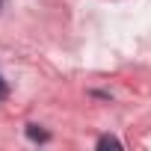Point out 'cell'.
<instances>
[{
    "instance_id": "cell-1",
    "label": "cell",
    "mask_w": 151,
    "mask_h": 151,
    "mask_svg": "<svg viewBox=\"0 0 151 151\" xmlns=\"http://www.w3.org/2000/svg\"><path fill=\"white\" fill-rule=\"evenodd\" d=\"M27 136H30L33 142H47V133L39 130V124H27Z\"/></svg>"
},
{
    "instance_id": "cell-2",
    "label": "cell",
    "mask_w": 151,
    "mask_h": 151,
    "mask_svg": "<svg viewBox=\"0 0 151 151\" xmlns=\"http://www.w3.org/2000/svg\"><path fill=\"white\" fill-rule=\"evenodd\" d=\"M119 145H122V142H119L116 136H101V139H98V148H119Z\"/></svg>"
},
{
    "instance_id": "cell-3",
    "label": "cell",
    "mask_w": 151,
    "mask_h": 151,
    "mask_svg": "<svg viewBox=\"0 0 151 151\" xmlns=\"http://www.w3.org/2000/svg\"><path fill=\"white\" fill-rule=\"evenodd\" d=\"M6 95H9V86H6V80H3V77H0V101H3Z\"/></svg>"
},
{
    "instance_id": "cell-4",
    "label": "cell",
    "mask_w": 151,
    "mask_h": 151,
    "mask_svg": "<svg viewBox=\"0 0 151 151\" xmlns=\"http://www.w3.org/2000/svg\"><path fill=\"white\" fill-rule=\"evenodd\" d=\"M0 6H3V0H0Z\"/></svg>"
},
{
    "instance_id": "cell-5",
    "label": "cell",
    "mask_w": 151,
    "mask_h": 151,
    "mask_svg": "<svg viewBox=\"0 0 151 151\" xmlns=\"http://www.w3.org/2000/svg\"><path fill=\"white\" fill-rule=\"evenodd\" d=\"M3 3H6V0H3Z\"/></svg>"
}]
</instances>
